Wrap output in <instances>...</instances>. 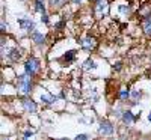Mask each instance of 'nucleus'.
<instances>
[{
  "label": "nucleus",
  "instance_id": "1",
  "mask_svg": "<svg viewBox=\"0 0 151 140\" xmlns=\"http://www.w3.org/2000/svg\"><path fill=\"white\" fill-rule=\"evenodd\" d=\"M15 91L21 96H29L33 92V77L27 72H23L15 77Z\"/></svg>",
  "mask_w": 151,
  "mask_h": 140
},
{
  "label": "nucleus",
  "instance_id": "2",
  "mask_svg": "<svg viewBox=\"0 0 151 140\" xmlns=\"http://www.w3.org/2000/svg\"><path fill=\"white\" fill-rule=\"evenodd\" d=\"M23 68H24V72H27L30 77L35 79L36 75L41 72V60L38 57H35V56H29L26 60H24Z\"/></svg>",
  "mask_w": 151,
  "mask_h": 140
},
{
  "label": "nucleus",
  "instance_id": "3",
  "mask_svg": "<svg viewBox=\"0 0 151 140\" xmlns=\"http://www.w3.org/2000/svg\"><path fill=\"white\" fill-rule=\"evenodd\" d=\"M92 15L95 20H101L107 15V12L110 9V2L109 0H95L92 2Z\"/></svg>",
  "mask_w": 151,
  "mask_h": 140
},
{
  "label": "nucleus",
  "instance_id": "4",
  "mask_svg": "<svg viewBox=\"0 0 151 140\" xmlns=\"http://www.w3.org/2000/svg\"><path fill=\"white\" fill-rule=\"evenodd\" d=\"M79 44H80V48L83 50V51H86V53H91V51H94V50L97 48L98 41H97V38H95V36L88 35V36L80 38V39H79Z\"/></svg>",
  "mask_w": 151,
  "mask_h": 140
},
{
  "label": "nucleus",
  "instance_id": "5",
  "mask_svg": "<svg viewBox=\"0 0 151 140\" xmlns=\"http://www.w3.org/2000/svg\"><path fill=\"white\" fill-rule=\"evenodd\" d=\"M98 134L103 137H112L115 134V125L107 119H101L98 124Z\"/></svg>",
  "mask_w": 151,
  "mask_h": 140
},
{
  "label": "nucleus",
  "instance_id": "6",
  "mask_svg": "<svg viewBox=\"0 0 151 140\" xmlns=\"http://www.w3.org/2000/svg\"><path fill=\"white\" fill-rule=\"evenodd\" d=\"M20 104H21V109L24 113H27V114H36L38 111V104H36V101L29 98V96H21L20 99Z\"/></svg>",
  "mask_w": 151,
  "mask_h": 140
},
{
  "label": "nucleus",
  "instance_id": "7",
  "mask_svg": "<svg viewBox=\"0 0 151 140\" xmlns=\"http://www.w3.org/2000/svg\"><path fill=\"white\" fill-rule=\"evenodd\" d=\"M17 23H18L20 29H21L24 33H29V35H30L33 30H36V24H35V21H33L30 17L18 18V20H17Z\"/></svg>",
  "mask_w": 151,
  "mask_h": 140
},
{
  "label": "nucleus",
  "instance_id": "8",
  "mask_svg": "<svg viewBox=\"0 0 151 140\" xmlns=\"http://www.w3.org/2000/svg\"><path fill=\"white\" fill-rule=\"evenodd\" d=\"M38 101H40L42 106H53L59 101V96L50 94V92H40L38 94Z\"/></svg>",
  "mask_w": 151,
  "mask_h": 140
},
{
  "label": "nucleus",
  "instance_id": "9",
  "mask_svg": "<svg viewBox=\"0 0 151 140\" xmlns=\"http://www.w3.org/2000/svg\"><path fill=\"white\" fill-rule=\"evenodd\" d=\"M29 36H30V41L33 42V45H36V47H42L47 41V36L40 30H33Z\"/></svg>",
  "mask_w": 151,
  "mask_h": 140
},
{
  "label": "nucleus",
  "instance_id": "10",
  "mask_svg": "<svg viewBox=\"0 0 151 140\" xmlns=\"http://www.w3.org/2000/svg\"><path fill=\"white\" fill-rule=\"evenodd\" d=\"M141 29L147 38H151V12L141 18Z\"/></svg>",
  "mask_w": 151,
  "mask_h": 140
},
{
  "label": "nucleus",
  "instance_id": "11",
  "mask_svg": "<svg viewBox=\"0 0 151 140\" xmlns=\"http://www.w3.org/2000/svg\"><path fill=\"white\" fill-rule=\"evenodd\" d=\"M130 95H132V89L129 86H121L116 92V98L121 101V103H125L127 99H130Z\"/></svg>",
  "mask_w": 151,
  "mask_h": 140
},
{
  "label": "nucleus",
  "instance_id": "12",
  "mask_svg": "<svg viewBox=\"0 0 151 140\" xmlns=\"http://www.w3.org/2000/svg\"><path fill=\"white\" fill-rule=\"evenodd\" d=\"M137 118L133 114V111L130 110V109H127V110H124V113H122V118H121V121H122V124L125 125V126H132L133 124H134V121H136Z\"/></svg>",
  "mask_w": 151,
  "mask_h": 140
},
{
  "label": "nucleus",
  "instance_id": "13",
  "mask_svg": "<svg viewBox=\"0 0 151 140\" xmlns=\"http://www.w3.org/2000/svg\"><path fill=\"white\" fill-rule=\"evenodd\" d=\"M116 9H118L119 14L124 15V17H129L132 14V5H130V2H127V0H124V2L118 3Z\"/></svg>",
  "mask_w": 151,
  "mask_h": 140
},
{
  "label": "nucleus",
  "instance_id": "14",
  "mask_svg": "<svg viewBox=\"0 0 151 140\" xmlns=\"http://www.w3.org/2000/svg\"><path fill=\"white\" fill-rule=\"evenodd\" d=\"M21 59V50L17 47V45H14L11 50H9V54H8V60L9 62H12V63H15V62H18Z\"/></svg>",
  "mask_w": 151,
  "mask_h": 140
},
{
  "label": "nucleus",
  "instance_id": "15",
  "mask_svg": "<svg viewBox=\"0 0 151 140\" xmlns=\"http://www.w3.org/2000/svg\"><path fill=\"white\" fill-rule=\"evenodd\" d=\"M76 57H77V51H76V50H68V51H65L62 54V62L70 65V63H73L76 60Z\"/></svg>",
  "mask_w": 151,
  "mask_h": 140
},
{
  "label": "nucleus",
  "instance_id": "16",
  "mask_svg": "<svg viewBox=\"0 0 151 140\" xmlns=\"http://www.w3.org/2000/svg\"><path fill=\"white\" fill-rule=\"evenodd\" d=\"M33 11L40 14L47 12V0H33Z\"/></svg>",
  "mask_w": 151,
  "mask_h": 140
},
{
  "label": "nucleus",
  "instance_id": "17",
  "mask_svg": "<svg viewBox=\"0 0 151 140\" xmlns=\"http://www.w3.org/2000/svg\"><path fill=\"white\" fill-rule=\"evenodd\" d=\"M68 3V0H48V6L52 11H59Z\"/></svg>",
  "mask_w": 151,
  "mask_h": 140
},
{
  "label": "nucleus",
  "instance_id": "18",
  "mask_svg": "<svg viewBox=\"0 0 151 140\" xmlns=\"http://www.w3.org/2000/svg\"><path fill=\"white\" fill-rule=\"evenodd\" d=\"M97 68V63L92 57H88L85 62H83V65H82V69L83 71H94Z\"/></svg>",
  "mask_w": 151,
  "mask_h": 140
},
{
  "label": "nucleus",
  "instance_id": "19",
  "mask_svg": "<svg viewBox=\"0 0 151 140\" xmlns=\"http://www.w3.org/2000/svg\"><path fill=\"white\" fill-rule=\"evenodd\" d=\"M65 26H67V23H65L64 18H62V20H59V21H56L53 24V29L55 30H62V29H65Z\"/></svg>",
  "mask_w": 151,
  "mask_h": 140
},
{
  "label": "nucleus",
  "instance_id": "20",
  "mask_svg": "<svg viewBox=\"0 0 151 140\" xmlns=\"http://www.w3.org/2000/svg\"><path fill=\"white\" fill-rule=\"evenodd\" d=\"M141 96H142V92L139 91V89H132V95H130V98H132L133 101L141 99Z\"/></svg>",
  "mask_w": 151,
  "mask_h": 140
},
{
  "label": "nucleus",
  "instance_id": "21",
  "mask_svg": "<svg viewBox=\"0 0 151 140\" xmlns=\"http://www.w3.org/2000/svg\"><path fill=\"white\" fill-rule=\"evenodd\" d=\"M122 113H124V110H122L121 106H116L115 109H113V116H115L116 119H121L122 118Z\"/></svg>",
  "mask_w": 151,
  "mask_h": 140
},
{
  "label": "nucleus",
  "instance_id": "22",
  "mask_svg": "<svg viewBox=\"0 0 151 140\" xmlns=\"http://www.w3.org/2000/svg\"><path fill=\"white\" fill-rule=\"evenodd\" d=\"M74 140H91V136L89 134H77V136H76L74 137Z\"/></svg>",
  "mask_w": 151,
  "mask_h": 140
},
{
  "label": "nucleus",
  "instance_id": "23",
  "mask_svg": "<svg viewBox=\"0 0 151 140\" xmlns=\"http://www.w3.org/2000/svg\"><path fill=\"white\" fill-rule=\"evenodd\" d=\"M121 69H122V62H121V60H116L115 63H113V71L118 72V71H121Z\"/></svg>",
  "mask_w": 151,
  "mask_h": 140
},
{
  "label": "nucleus",
  "instance_id": "24",
  "mask_svg": "<svg viewBox=\"0 0 151 140\" xmlns=\"http://www.w3.org/2000/svg\"><path fill=\"white\" fill-rule=\"evenodd\" d=\"M0 27H2V29H0V30H2V35H5V32L9 30V26L5 23V20H2V23H0Z\"/></svg>",
  "mask_w": 151,
  "mask_h": 140
},
{
  "label": "nucleus",
  "instance_id": "25",
  "mask_svg": "<svg viewBox=\"0 0 151 140\" xmlns=\"http://www.w3.org/2000/svg\"><path fill=\"white\" fill-rule=\"evenodd\" d=\"M41 23H44V24H48V23H50V17H48L47 12L41 14Z\"/></svg>",
  "mask_w": 151,
  "mask_h": 140
},
{
  "label": "nucleus",
  "instance_id": "26",
  "mask_svg": "<svg viewBox=\"0 0 151 140\" xmlns=\"http://www.w3.org/2000/svg\"><path fill=\"white\" fill-rule=\"evenodd\" d=\"M32 136H33V131H32V130H26V131L23 133V137H24V139H30Z\"/></svg>",
  "mask_w": 151,
  "mask_h": 140
},
{
  "label": "nucleus",
  "instance_id": "27",
  "mask_svg": "<svg viewBox=\"0 0 151 140\" xmlns=\"http://www.w3.org/2000/svg\"><path fill=\"white\" fill-rule=\"evenodd\" d=\"M73 3H74V5H77V6H80V5L83 3V0H73Z\"/></svg>",
  "mask_w": 151,
  "mask_h": 140
},
{
  "label": "nucleus",
  "instance_id": "28",
  "mask_svg": "<svg viewBox=\"0 0 151 140\" xmlns=\"http://www.w3.org/2000/svg\"><path fill=\"white\" fill-rule=\"evenodd\" d=\"M148 121L151 122V113H148Z\"/></svg>",
  "mask_w": 151,
  "mask_h": 140
},
{
  "label": "nucleus",
  "instance_id": "29",
  "mask_svg": "<svg viewBox=\"0 0 151 140\" xmlns=\"http://www.w3.org/2000/svg\"><path fill=\"white\" fill-rule=\"evenodd\" d=\"M88 2H95V0H88Z\"/></svg>",
  "mask_w": 151,
  "mask_h": 140
},
{
  "label": "nucleus",
  "instance_id": "30",
  "mask_svg": "<svg viewBox=\"0 0 151 140\" xmlns=\"http://www.w3.org/2000/svg\"><path fill=\"white\" fill-rule=\"evenodd\" d=\"M23 140H30V139H24V137H23Z\"/></svg>",
  "mask_w": 151,
  "mask_h": 140
},
{
  "label": "nucleus",
  "instance_id": "31",
  "mask_svg": "<svg viewBox=\"0 0 151 140\" xmlns=\"http://www.w3.org/2000/svg\"><path fill=\"white\" fill-rule=\"evenodd\" d=\"M59 140H68V139H59Z\"/></svg>",
  "mask_w": 151,
  "mask_h": 140
}]
</instances>
